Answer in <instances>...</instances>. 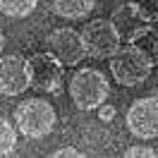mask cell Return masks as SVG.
<instances>
[{
  "label": "cell",
  "instance_id": "obj_1",
  "mask_svg": "<svg viewBox=\"0 0 158 158\" xmlns=\"http://www.w3.org/2000/svg\"><path fill=\"white\" fill-rule=\"evenodd\" d=\"M58 125L55 108L46 98H27L15 108V127L27 139H43Z\"/></svg>",
  "mask_w": 158,
  "mask_h": 158
},
{
  "label": "cell",
  "instance_id": "obj_2",
  "mask_svg": "<svg viewBox=\"0 0 158 158\" xmlns=\"http://www.w3.org/2000/svg\"><path fill=\"white\" fill-rule=\"evenodd\" d=\"M110 94L108 77L94 67L77 69L69 79V98L79 110H94L98 108Z\"/></svg>",
  "mask_w": 158,
  "mask_h": 158
},
{
  "label": "cell",
  "instance_id": "obj_3",
  "mask_svg": "<svg viewBox=\"0 0 158 158\" xmlns=\"http://www.w3.org/2000/svg\"><path fill=\"white\" fill-rule=\"evenodd\" d=\"M151 60L137 50L134 46H120L115 50V55L110 58V72H113V79L118 81L120 86H139L144 84L148 77H151Z\"/></svg>",
  "mask_w": 158,
  "mask_h": 158
},
{
  "label": "cell",
  "instance_id": "obj_4",
  "mask_svg": "<svg viewBox=\"0 0 158 158\" xmlns=\"http://www.w3.org/2000/svg\"><path fill=\"white\" fill-rule=\"evenodd\" d=\"M86 55L94 60H110L120 48V29L110 19H94L79 31Z\"/></svg>",
  "mask_w": 158,
  "mask_h": 158
},
{
  "label": "cell",
  "instance_id": "obj_5",
  "mask_svg": "<svg viewBox=\"0 0 158 158\" xmlns=\"http://www.w3.org/2000/svg\"><path fill=\"white\" fill-rule=\"evenodd\" d=\"M29 65V81L34 89L46 94H60L62 91V62L53 53H36L27 58Z\"/></svg>",
  "mask_w": 158,
  "mask_h": 158
},
{
  "label": "cell",
  "instance_id": "obj_6",
  "mask_svg": "<svg viewBox=\"0 0 158 158\" xmlns=\"http://www.w3.org/2000/svg\"><path fill=\"white\" fill-rule=\"evenodd\" d=\"M127 129L137 139L158 137V96L137 98L127 110Z\"/></svg>",
  "mask_w": 158,
  "mask_h": 158
},
{
  "label": "cell",
  "instance_id": "obj_7",
  "mask_svg": "<svg viewBox=\"0 0 158 158\" xmlns=\"http://www.w3.org/2000/svg\"><path fill=\"white\" fill-rule=\"evenodd\" d=\"M48 43V53H53L55 58L62 62V67H74L81 60L86 58V50H84V41L81 34L69 27L50 31V36L46 39Z\"/></svg>",
  "mask_w": 158,
  "mask_h": 158
},
{
  "label": "cell",
  "instance_id": "obj_8",
  "mask_svg": "<svg viewBox=\"0 0 158 158\" xmlns=\"http://www.w3.org/2000/svg\"><path fill=\"white\" fill-rule=\"evenodd\" d=\"M31 86L29 65L22 55H5L0 58V94L2 96H19Z\"/></svg>",
  "mask_w": 158,
  "mask_h": 158
},
{
  "label": "cell",
  "instance_id": "obj_9",
  "mask_svg": "<svg viewBox=\"0 0 158 158\" xmlns=\"http://www.w3.org/2000/svg\"><path fill=\"white\" fill-rule=\"evenodd\" d=\"M129 46H134L137 50H141L151 65L156 67L158 65V27H139V29H132L129 34Z\"/></svg>",
  "mask_w": 158,
  "mask_h": 158
},
{
  "label": "cell",
  "instance_id": "obj_10",
  "mask_svg": "<svg viewBox=\"0 0 158 158\" xmlns=\"http://www.w3.org/2000/svg\"><path fill=\"white\" fill-rule=\"evenodd\" d=\"M94 5L96 0H53V10L62 19H84Z\"/></svg>",
  "mask_w": 158,
  "mask_h": 158
},
{
  "label": "cell",
  "instance_id": "obj_11",
  "mask_svg": "<svg viewBox=\"0 0 158 158\" xmlns=\"http://www.w3.org/2000/svg\"><path fill=\"white\" fill-rule=\"evenodd\" d=\"M39 0H0V12L12 19H24L36 10Z\"/></svg>",
  "mask_w": 158,
  "mask_h": 158
},
{
  "label": "cell",
  "instance_id": "obj_12",
  "mask_svg": "<svg viewBox=\"0 0 158 158\" xmlns=\"http://www.w3.org/2000/svg\"><path fill=\"white\" fill-rule=\"evenodd\" d=\"M127 7L137 19L146 22V24L158 22V0H129Z\"/></svg>",
  "mask_w": 158,
  "mask_h": 158
},
{
  "label": "cell",
  "instance_id": "obj_13",
  "mask_svg": "<svg viewBox=\"0 0 158 158\" xmlns=\"http://www.w3.org/2000/svg\"><path fill=\"white\" fill-rule=\"evenodd\" d=\"M17 148V127H12L5 118H0V158L15 153Z\"/></svg>",
  "mask_w": 158,
  "mask_h": 158
},
{
  "label": "cell",
  "instance_id": "obj_14",
  "mask_svg": "<svg viewBox=\"0 0 158 158\" xmlns=\"http://www.w3.org/2000/svg\"><path fill=\"white\" fill-rule=\"evenodd\" d=\"M137 156H144V158H156V151L148 146H132L125 151V158H137Z\"/></svg>",
  "mask_w": 158,
  "mask_h": 158
},
{
  "label": "cell",
  "instance_id": "obj_15",
  "mask_svg": "<svg viewBox=\"0 0 158 158\" xmlns=\"http://www.w3.org/2000/svg\"><path fill=\"white\" fill-rule=\"evenodd\" d=\"M53 158H84V153L77 151L74 146H67V148H58V151L53 153Z\"/></svg>",
  "mask_w": 158,
  "mask_h": 158
},
{
  "label": "cell",
  "instance_id": "obj_16",
  "mask_svg": "<svg viewBox=\"0 0 158 158\" xmlns=\"http://www.w3.org/2000/svg\"><path fill=\"white\" fill-rule=\"evenodd\" d=\"M113 118H115V108L101 103V106H98V120H101V122H110Z\"/></svg>",
  "mask_w": 158,
  "mask_h": 158
},
{
  "label": "cell",
  "instance_id": "obj_17",
  "mask_svg": "<svg viewBox=\"0 0 158 158\" xmlns=\"http://www.w3.org/2000/svg\"><path fill=\"white\" fill-rule=\"evenodd\" d=\"M2 48H5V36H2V31H0V53H2Z\"/></svg>",
  "mask_w": 158,
  "mask_h": 158
}]
</instances>
